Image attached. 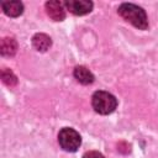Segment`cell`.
Wrapping results in <instances>:
<instances>
[{"label": "cell", "instance_id": "cell-1", "mask_svg": "<svg viewBox=\"0 0 158 158\" xmlns=\"http://www.w3.org/2000/svg\"><path fill=\"white\" fill-rule=\"evenodd\" d=\"M118 15L125 19L127 22L132 23L135 27L139 30H146L148 27V20L143 9L133 4H122L118 10Z\"/></svg>", "mask_w": 158, "mask_h": 158}, {"label": "cell", "instance_id": "cell-2", "mask_svg": "<svg viewBox=\"0 0 158 158\" xmlns=\"http://www.w3.org/2000/svg\"><path fill=\"white\" fill-rule=\"evenodd\" d=\"M91 104L96 112L101 115H109L115 111L117 106V100L112 94L100 90V91L94 93L91 98Z\"/></svg>", "mask_w": 158, "mask_h": 158}, {"label": "cell", "instance_id": "cell-3", "mask_svg": "<svg viewBox=\"0 0 158 158\" xmlns=\"http://www.w3.org/2000/svg\"><path fill=\"white\" fill-rule=\"evenodd\" d=\"M58 142L60 144V147L67 151V152H75L80 143H81V138L80 135L70 127H64L59 131L58 135Z\"/></svg>", "mask_w": 158, "mask_h": 158}, {"label": "cell", "instance_id": "cell-4", "mask_svg": "<svg viewBox=\"0 0 158 158\" xmlns=\"http://www.w3.org/2000/svg\"><path fill=\"white\" fill-rule=\"evenodd\" d=\"M64 5L72 14L78 16L90 12L93 9V2L88 0H68L64 2Z\"/></svg>", "mask_w": 158, "mask_h": 158}, {"label": "cell", "instance_id": "cell-5", "mask_svg": "<svg viewBox=\"0 0 158 158\" xmlns=\"http://www.w3.org/2000/svg\"><path fill=\"white\" fill-rule=\"evenodd\" d=\"M46 11H47V15L54 21H62L65 17L64 4L60 1H57V0L47 1L46 2Z\"/></svg>", "mask_w": 158, "mask_h": 158}, {"label": "cell", "instance_id": "cell-6", "mask_svg": "<svg viewBox=\"0 0 158 158\" xmlns=\"http://www.w3.org/2000/svg\"><path fill=\"white\" fill-rule=\"evenodd\" d=\"M1 6L4 12L11 17H17L23 11V5L20 1H5L1 4Z\"/></svg>", "mask_w": 158, "mask_h": 158}, {"label": "cell", "instance_id": "cell-7", "mask_svg": "<svg viewBox=\"0 0 158 158\" xmlns=\"http://www.w3.org/2000/svg\"><path fill=\"white\" fill-rule=\"evenodd\" d=\"M74 77H75V79H77L79 83H81V84H84V85L91 84V83L94 81V75H93V73H91L88 68H85V67H83V65H78V67L74 69Z\"/></svg>", "mask_w": 158, "mask_h": 158}, {"label": "cell", "instance_id": "cell-8", "mask_svg": "<svg viewBox=\"0 0 158 158\" xmlns=\"http://www.w3.org/2000/svg\"><path fill=\"white\" fill-rule=\"evenodd\" d=\"M32 44H33V47H35L37 51H40V52H46V51L51 47L52 41H51V38H49L47 35H44V33H37V35H35L33 38H32Z\"/></svg>", "mask_w": 158, "mask_h": 158}, {"label": "cell", "instance_id": "cell-9", "mask_svg": "<svg viewBox=\"0 0 158 158\" xmlns=\"http://www.w3.org/2000/svg\"><path fill=\"white\" fill-rule=\"evenodd\" d=\"M1 54L5 57H12L17 51V43L11 37H5L1 40Z\"/></svg>", "mask_w": 158, "mask_h": 158}, {"label": "cell", "instance_id": "cell-10", "mask_svg": "<svg viewBox=\"0 0 158 158\" xmlns=\"http://www.w3.org/2000/svg\"><path fill=\"white\" fill-rule=\"evenodd\" d=\"M1 79H2V81H4L7 86H15V85L17 84V78H16V75H15L10 69H7V68H4V69L1 70Z\"/></svg>", "mask_w": 158, "mask_h": 158}, {"label": "cell", "instance_id": "cell-11", "mask_svg": "<svg viewBox=\"0 0 158 158\" xmlns=\"http://www.w3.org/2000/svg\"><path fill=\"white\" fill-rule=\"evenodd\" d=\"M83 158H104V156L96 151H89L83 156Z\"/></svg>", "mask_w": 158, "mask_h": 158}]
</instances>
